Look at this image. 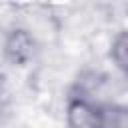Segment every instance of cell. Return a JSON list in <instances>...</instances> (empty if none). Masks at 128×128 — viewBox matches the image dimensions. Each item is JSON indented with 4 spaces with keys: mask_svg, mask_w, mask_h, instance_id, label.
Returning <instances> with one entry per match:
<instances>
[{
    "mask_svg": "<svg viewBox=\"0 0 128 128\" xmlns=\"http://www.w3.org/2000/svg\"><path fill=\"white\" fill-rule=\"evenodd\" d=\"M102 104H96L84 96H70L66 104L68 128H100Z\"/></svg>",
    "mask_w": 128,
    "mask_h": 128,
    "instance_id": "1",
    "label": "cell"
},
{
    "mask_svg": "<svg viewBox=\"0 0 128 128\" xmlns=\"http://www.w3.org/2000/svg\"><path fill=\"white\" fill-rule=\"evenodd\" d=\"M4 54L14 66H24L34 56V40L24 28H14L4 42Z\"/></svg>",
    "mask_w": 128,
    "mask_h": 128,
    "instance_id": "2",
    "label": "cell"
},
{
    "mask_svg": "<svg viewBox=\"0 0 128 128\" xmlns=\"http://www.w3.org/2000/svg\"><path fill=\"white\" fill-rule=\"evenodd\" d=\"M100 128H128V106H124V104H102Z\"/></svg>",
    "mask_w": 128,
    "mask_h": 128,
    "instance_id": "3",
    "label": "cell"
},
{
    "mask_svg": "<svg viewBox=\"0 0 128 128\" xmlns=\"http://www.w3.org/2000/svg\"><path fill=\"white\" fill-rule=\"evenodd\" d=\"M110 56L114 60V64L124 72L128 74V30L120 32L114 42H112V48H110Z\"/></svg>",
    "mask_w": 128,
    "mask_h": 128,
    "instance_id": "4",
    "label": "cell"
}]
</instances>
